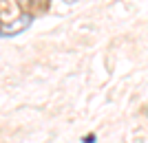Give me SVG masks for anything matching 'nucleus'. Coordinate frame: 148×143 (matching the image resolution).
<instances>
[{"label":"nucleus","mask_w":148,"mask_h":143,"mask_svg":"<svg viewBox=\"0 0 148 143\" xmlns=\"http://www.w3.org/2000/svg\"><path fill=\"white\" fill-rule=\"evenodd\" d=\"M31 24H33V16L31 13H20L18 18H11L7 24L0 26V37H16L20 33H25Z\"/></svg>","instance_id":"1"},{"label":"nucleus","mask_w":148,"mask_h":143,"mask_svg":"<svg viewBox=\"0 0 148 143\" xmlns=\"http://www.w3.org/2000/svg\"><path fill=\"white\" fill-rule=\"evenodd\" d=\"M82 143H95V134H86V137L82 139Z\"/></svg>","instance_id":"2"},{"label":"nucleus","mask_w":148,"mask_h":143,"mask_svg":"<svg viewBox=\"0 0 148 143\" xmlns=\"http://www.w3.org/2000/svg\"><path fill=\"white\" fill-rule=\"evenodd\" d=\"M64 2H69V5H73V2H77V0H64Z\"/></svg>","instance_id":"3"},{"label":"nucleus","mask_w":148,"mask_h":143,"mask_svg":"<svg viewBox=\"0 0 148 143\" xmlns=\"http://www.w3.org/2000/svg\"><path fill=\"white\" fill-rule=\"evenodd\" d=\"M31 2H42V0H31Z\"/></svg>","instance_id":"4"}]
</instances>
